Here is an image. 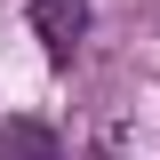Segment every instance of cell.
Returning a JSON list of instances; mask_svg holds the SVG:
<instances>
[{
    "label": "cell",
    "mask_w": 160,
    "mask_h": 160,
    "mask_svg": "<svg viewBox=\"0 0 160 160\" xmlns=\"http://www.w3.org/2000/svg\"><path fill=\"white\" fill-rule=\"evenodd\" d=\"M32 32H40V48L56 64H72L80 32H88V0H32Z\"/></svg>",
    "instance_id": "obj_1"
},
{
    "label": "cell",
    "mask_w": 160,
    "mask_h": 160,
    "mask_svg": "<svg viewBox=\"0 0 160 160\" xmlns=\"http://www.w3.org/2000/svg\"><path fill=\"white\" fill-rule=\"evenodd\" d=\"M0 160H64V136L48 128V120H32V112H16L8 128H0Z\"/></svg>",
    "instance_id": "obj_2"
}]
</instances>
